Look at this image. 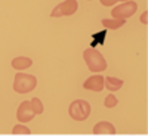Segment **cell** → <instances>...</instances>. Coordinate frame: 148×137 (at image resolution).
<instances>
[{
    "instance_id": "15",
    "label": "cell",
    "mask_w": 148,
    "mask_h": 137,
    "mask_svg": "<svg viewBox=\"0 0 148 137\" xmlns=\"http://www.w3.org/2000/svg\"><path fill=\"white\" fill-rule=\"evenodd\" d=\"M99 2L104 5V6H114L117 3V0H99Z\"/></svg>"
},
{
    "instance_id": "1",
    "label": "cell",
    "mask_w": 148,
    "mask_h": 137,
    "mask_svg": "<svg viewBox=\"0 0 148 137\" xmlns=\"http://www.w3.org/2000/svg\"><path fill=\"white\" fill-rule=\"evenodd\" d=\"M83 58L84 62L88 65L89 71L92 72H102L104 69H107V60L104 59V56L96 50V49L90 47V49H86L83 52Z\"/></svg>"
},
{
    "instance_id": "10",
    "label": "cell",
    "mask_w": 148,
    "mask_h": 137,
    "mask_svg": "<svg viewBox=\"0 0 148 137\" xmlns=\"http://www.w3.org/2000/svg\"><path fill=\"white\" fill-rule=\"evenodd\" d=\"M121 85H123V80L120 78H114V77L104 78V87H107L108 92H117L121 89Z\"/></svg>"
},
{
    "instance_id": "4",
    "label": "cell",
    "mask_w": 148,
    "mask_h": 137,
    "mask_svg": "<svg viewBox=\"0 0 148 137\" xmlns=\"http://www.w3.org/2000/svg\"><path fill=\"white\" fill-rule=\"evenodd\" d=\"M136 9H138L136 2L127 0V2H123L121 5L116 6L114 9H111V16L114 19H127L136 12Z\"/></svg>"
},
{
    "instance_id": "12",
    "label": "cell",
    "mask_w": 148,
    "mask_h": 137,
    "mask_svg": "<svg viewBox=\"0 0 148 137\" xmlns=\"http://www.w3.org/2000/svg\"><path fill=\"white\" fill-rule=\"evenodd\" d=\"M30 105H31V108H33V111H34V114L36 115H39V114H42L43 112V103H42V100L39 97H33L31 100H30Z\"/></svg>"
},
{
    "instance_id": "13",
    "label": "cell",
    "mask_w": 148,
    "mask_h": 137,
    "mask_svg": "<svg viewBox=\"0 0 148 137\" xmlns=\"http://www.w3.org/2000/svg\"><path fill=\"white\" fill-rule=\"evenodd\" d=\"M12 133H14L15 136H21V134H30V128L25 127L24 124H16V125L14 127V130H12Z\"/></svg>"
},
{
    "instance_id": "5",
    "label": "cell",
    "mask_w": 148,
    "mask_h": 137,
    "mask_svg": "<svg viewBox=\"0 0 148 137\" xmlns=\"http://www.w3.org/2000/svg\"><path fill=\"white\" fill-rule=\"evenodd\" d=\"M79 9L77 0H64L62 3H59L55 6L52 10L51 16L52 18H61V16H70L73 14H76V10Z\"/></svg>"
},
{
    "instance_id": "16",
    "label": "cell",
    "mask_w": 148,
    "mask_h": 137,
    "mask_svg": "<svg viewBox=\"0 0 148 137\" xmlns=\"http://www.w3.org/2000/svg\"><path fill=\"white\" fill-rule=\"evenodd\" d=\"M147 19H148V12L145 10V12H144V14L141 15V22L144 24V25H147V24H148V21H147Z\"/></svg>"
},
{
    "instance_id": "11",
    "label": "cell",
    "mask_w": 148,
    "mask_h": 137,
    "mask_svg": "<svg viewBox=\"0 0 148 137\" xmlns=\"http://www.w3.org/2000/svg\"><path fill=\"white\" fill-rule=\"evenodd\" d=\"M101 22H102V25H104L107 30H119L120 27L125 25L126 21H125V19H114V18H113V19H107V18H105V19H102Z\"/></svg>"
},
{
    "instance_id": "17",
    "label": "cell",
    "mask_w": 148,
    "mask_h": 137,
    "mask_svg": "<svg viewBox=\"0 0 148 137\" xmlns=\"http://www.w3.org/2000/svg\"><path fill=\"white\" fill-rule=\"evenodd\" d=\"M117 2H119V0H117ZM120 2H127V0H120Z\"/></svg>"
},
{
    "instance_id": "7",
    "label": "cell",
    "mask_w": 148,
    "mask_h": 137,
    "mask_svg": "<svg viewBox=\"0 0 148 137\" xmlns=\"http://www.w3.org/2000/svg\"><path fill=\"white\" fill-rule=\"evenodd\" d=\"M83 87H84L86 90H90V92L99 93V92H102V89H104V77L101 75V74L92 75V77H89L88 80L84 81Z\"/></svg>"
},
{
    "instance_id": "9",
    "label": "cell",
    "mask_w": 148,
    "mask_h": 137,
    "mask_svg": "<svg viewBox=\"0 0 148 137\" xmlns=\"http://www.w3.org/2000/svg\"><path fill=\"white\" fill-rule=\"evenodd\" d=\"M12 68L16 69V71H22V69H27L33 65V60L28 56H16L15 59H12Z\"/></svg>"
},
{
    "instance_id": "6",
    "label": "cell",
    "mask_w": 148,
    "mask_h": 137,
    "mask_svg": "<svg viewBox=\"0 0 148 137\" xmlns=\"http://www.w3.org/2000/svg\"><path fill=\"white\" fill-rule=\"evenodd\" d=\"M34 111L30 105V102H22L19 106H18V111H16V118L19 122H28L34 118Z\"/></svg>"
},
{
    "instance_id": "2",
    "label": "cell",
    "mask_w": 148,
    "mask_h": 137,
    "mask_svg": "<svg viewBox=\"0 0 148 137\" xmlns=\"http://www.w3.org/2000/svg\"><path fill=\"white\" fill-rule=\"evenodd\" d=\"M37 85V78L30 74H24V72H18L14 80V90L19 94L24 93H30L36 89Z\"/></svg>"
},
{
    "instance_id": "14",
    "label": "cell",
    "mask_w": 148,
    "mask_h": 137,
    "mask_svg": "<svg viewBox=\"0 0 148 137\" xmlns=\"http://www.w3.org/2000/svg\"><path fill=\"white\" fill-rule=\"evenodd\" d=\"M117 103H119V100H117V97H116L114 94H108V96L105 97V100H104L105 108H114Z\"/></svg>"
},
{
    "instance_id": "8",
    "label": "cell",
    "mask_w": 148,
    "mask_h": 137,
    "mask_svg": "<svg viewBox=\"0 0 148 137\" xmlns=\"http://www.w3.org/2000/svg\"><path fill=\"white\" fill-rule=\"evenodd\" d=\"M93 134H96V136H113V134H116V127L108 121H99L93 127Z\"/></svg>"
},
{
    "instance_id": "3",
    "label": "cell",
    "mask_w": 148,
    "mask_h": 137,
    "mask_svg": "<svg viewBox=\"0 0 148 137\" xmlns=\"http://www.w3.org/2000/svg\"><path fill=\"white\" fill-rule=\"evenodd\" d=\"M68 115L76 119V121H84L88 119L89 115H90V105L83 100V99H77V100H74L70 108H68Z\"/></svg>"
}]
</instances>
